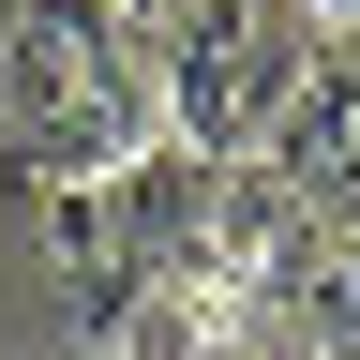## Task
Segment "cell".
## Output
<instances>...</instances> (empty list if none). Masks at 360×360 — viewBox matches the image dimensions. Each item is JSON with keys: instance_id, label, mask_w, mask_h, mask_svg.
Here are the masks:
<instances>
[{"instance_id": "cell-4", "label": "cell", "mask_w": 360, "mask_h": 360, "mask_svg": "<svg viewBox=\"0 0 360 360\" xmlns=\"http://www.w3.org/2000/svg\"><path fill=\"white\" fill-rule=\"evenodd\" d=\"M255 330L285 360H360V240L345 225H285V255L255 270Z\"/></svg>"}, {"instance_id": "cell-2", "label": "cell", "mask_w": 360, "mask_h": 360, "mask_svg": "<svg viewBox=\"0 0 360 360\" xmlns=\"http://www.w3.org/2000/svg\"><path fill=\"white\" fill-rule=\"evenodd\" d=\"M315 15L300 0H165L150 15V75H165V135L180 150H255L270 105L300 90Z\"/></svg>"}, {"instance_id": "cell-6", "label": "cell", "mask_w": 360, "mask_h": 360, "mask_svg": "<svg viewBox=\"0 0 360 360\" xmlns=\"http://www.w3.org/2000/svg\"><path fill=\"white\" fill-rule=\"evenodd\" d=\"M300 15H315V30H345V15H360V0H300Z\"/></svg>"}, {"instance_id": "cell-5", "label": "cell", "mask_w": 360, "mask_h": 360, "mask_svg": "<svg viewBox=\"0 0 360 360\" xmlns=\"http://www.w3.org/2000/svg\"><path fill=\"white\" fill-rule=\"evenodd\" d=\"M210 360H285V345H270V330H240V345H210Z\"/></svg>"}, {"instance_id": "cell-7", "label": "cell", "mask_w": 360, "mask_h": 360, "mask_svg": "<svg viewBox=\"0 0 360 360\" xmlns=\"http://www.w3.org/2000/svg\"><path fill=\"white\" fill-rule=\"evenodd\" d=\"M120 15H165V0H120Z\"/></svg>"}, {"instance_id": "cell-1", "label": "cell", "mask_w": 360, "mask_h": 360, "mask_svg": "<svg viewBox=\"0 0 360 360\" xmlns=\"http://www.w3.org/2000/svg\"><path fill=\"white\" fill-rule=\"evenodd\" d=\"M165 135L150 15L120 0H0V165L15 180H120Z\"/></svg>"}, {"instance_id": "cell-3", "label": "cell", "mask_w": 360, "mask_h": 360, "mask_svg": "<svg viewBox=\"0 0 360 360\" xmlns=\"http://www.w3.org/2000/svg\"><path fill=\"white\" fill-rule=\"evenodd\" d=\"M255 165L285 180V210H300V225H345V240H360V15H345V30H315V60H300L285 105H270Z\"/></svg>"}]
</instances>
